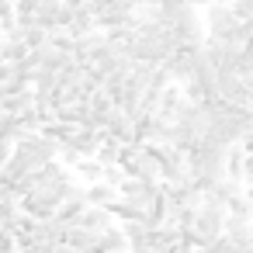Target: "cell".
Here are the masks:
<instances>
[{"label": "cell", "mask_w": 253, "mask_h": 253, "mask_svg": "<svg viewBox=\"0 0 253 253\" xmlns=\"http://www.w3.org/2000/svg\"><path fill=\"white\" fill-rule=\"evenodd\" d=\"M21 163H25V170L32 173V170H42L45 163H52L56 160V153H59V146L49 139V135H42V132H28L25 139H18L14 142V149H11Z\"/></svg>", "instance_id": "cell-1"}, {"label": "cell", "mask_w": 253, "mask_h": 253, "mask_svg": "<svg viewBox=\"0 0 253 253\" xmlns=\"http://www.w3.org/2000/svg\"><path fill=\"white\" fill-rule=\"evenodd\" d=\"M225 229V208H198L191 229H180V243H191L194 250H201L205 243L218 239Z\"/></svg>", "instance_id": "cell-2"}, {"label": "cell", "mask_w": 253, "mask_h": 253, "mask_svg": "<svg viewBox=\"0 0 253 253\" xmlns=\"http://www.w3.org/2000/svg\"><path fill=\"white\" fill-rule=\"evenodd\" d=\"M170 32L180 45H201L205 42V14L198 7L184 4L170 14Z\"/></svg>", "instance_id": "cell-3"}, {"label": "cell", "mask_w": 253, "mask_h": 253, "mask_svg": "<svg viewBox=\"0 0 253 253\" xmlns=\"http://www.w3.org/2000/svg\"><path fill=\"white\" fill-rule=\"evenodd\" d=\"M205 45V42H201ZM201 45H177L160 66L170 73V80L173 84H187L191 80V73H194V63H198V52H201Z\"/></svg>", "instance_id": "cell-4"}, {"label": "cell", "mask_w": 253, "mask_h": 253, "mask_svg": "<svg viewBox=\"0 0 253 253\" xmlns=\"http://www.w3.org/2000/svg\"><path fill=\"white\" fill-rule=\"evenodd\" d=\"M84 208H87V194H84V187H80L77 194H70L66 201H59L56 218H59L63 225H77V222H80V215H84Z\"/></svg>", "instance_id": "cell-5"}, {"label": "cell", "mask_w": 253, "mask_h": 253, "mask_svg": "<svg viewBox=\"0 0 253 253\" xmlns=\"http://www.w3.org/2000/svg\"><path fill=\"white\" fill-rule=\"evenodd\" d=\"M101 139H104V132H101V128H77V132L70 135V146L87 160V156H94V153H97Z\"/></svg>", "instance_id": "cell-6"}, {"label": "cell", "mask_w": 253, "mask_h": 253, "mask_svg": "<svg viewBox=\"0 0 253 253\" xmlns=\"http://www.w3.org/2000/svg\"><path fill=\"white\" fill-rule=\"evenodd\" d=\"M77 225H84V229H90V232H104V229L115 225V215H111L108 208H101V205H87Z\"/></svg>", "instance_id": "cell-7"}, {"label": "cell", "mask_w": 253, "mask_h": 253, "mask_svg": "<svg viewBox=\"0 0 253 253\" xmlns=\"http://www.w3.org/2000/svg\"><path fill=\"white\" fill-rule=\"evenodd\" d=\"M94 253H128V239H125V232H122L118 222L111 229L97 232V250Z\"/></svg>", "instance_id": "cell-8"}, {"label": "cell", "mask_w": 253, "mask_h": 253, "mask_svg": "<svg viewBox=\"0 0 253 253\" xmlns=\"http://www.w3.org/2000/svg\"><path fill=\"white\" fill-rule=\"evenodd\" d=\"M63 243L73 246L77 253H94V250H97V232H90V229H84V225H70Z\"/></svg>", "instance_id": "cell-9"}, {"label": "cell", "mask_w": 253, "mask_h": 253, "mask_svg": "<svg viewBox=\"0 0 253 253\" xmlns=\"http://www.w3.org/2000/svg\"><path fill=\"white\" fill-rule=\"evenodd\" d=\"M84 194H87V205H101V208H108V205H115V201H118V187H111V184H104V180L87 184V187H84Z\"/></svg>", "instance_id": "cell-10"}, {"label": "cell", "mask_w": 253, "mask_h": 253, "mask_svg": "<svg viewBox=\"0 0 253 253\" xmlns=\"http://www.w3.org/2000/svg\"><path fill=\"white\" fill-rule=\"evenodd\" d=\"M149 239H153V253H167L180 243V229L177 225H160V229H149Z\"/></svg>", "instance_id": "cell-11"}, {"label": "cell", "mask_w": 253, "mask_h": 253, "mask_svg": "<svg viewBox=\"0 0 253 253\" xmlns=\"http://www.w3.org/2000/svg\"><path fill=\"white\" fill-rule=\"evenodd\" d=\"M35 104V90L28 87V90H18V94H4L0 97V108H4L7 115H21V111H28Z\"/></svg>", "instance_id": "cell-12"}, {"label": "cell", "mask_w": 253, "mask_h": 253, "mask_svg": "<svg viewBox=\"0 0 253 253\" xmlns=\"http://www.w3.org/2000/svg\"><path fill=\"white\" fill-rule=\"evenodd\" d=\"M66 32H70V39H84V35H90V32H97V25H94V14H90L87 7H80V11H73V18H70V25H66Z\"/></svg>", "instance_id": "cell-13"}, {"label": "cell", "mask_w": 253, "mask_h": 253, "mask_svg": "<svg viewBox=\"0 0 253 253\" xmlns=\"http://www.w3.org/2000/svg\"><path fill=\"white\" fill-rule=\"evenodd\" d=\"M108 211L115 215V222H142V211H146V208H139V205L128 201V198H118L115 205H108Z\"/></svg>", "instance_id": "cell-14"}, {"label": "cell", "mask_w": 253, "mask_h": 253, "mask_svg": "<svg viewBox=\"0 0 253 253\" xmlns=\"http://www.w3.org/2000/svg\"><path fill=\"white\" fill-rule=\"evenodd\" d=\"M118 156H122V142H118V139H111V135L104 132V139H101V146H97L94 160H97L101 167H111V163H118Z\"/></svg>", "instance_id": "cell-15"}, {"label": "cell", "mask_w": 253, "mask_h": 253, "mask_svg": "<svg viewBox=\"0 0 253 253\" xmlns=\"http://www.w3.org/2000/svg\"><path fill=\"white\" fill-rule=\"evenodd\" d=\"M243 163H246V149L243 146H229V153H225V177L243 184Z\"/></svg>", "instance_id": "cell-16"}, {"label": "cell", "mask_w": 253, "mask_h": 253, "mask_svg": "<svg viewBox=\"0 0 253 253\" xmlns=\"http://www.w3.org/2000/svg\"><path fill=\"white\" fill-rule=\"evenodd\" d=\"M25 135H28V132H25V125L18 122V115H7V111L0 115V139H4V142H11V146H14V142H18V139H25Z\"/></svg>", "instance_id": "cell-17"}, {"label": "cell", "mask_w": 253, "mask_h": 253, "mask_svg": "<svg viewBox=\"0 0 253 253\" xmlns=\"http://www.w3.org/2000/svg\"><path fill=\"white\" fill-rule=\"evenodd\" d=\"M225 215H236V218H253V201L239 191V194H232V198L225 201Z\"/></svg>", "instance_id": "cell-18"}, {"label": "cell", "mask_w": 253, "mask_h": 253, "mask_svg": "<svg viewBox=\"0 0 253 253\" xmlns=\"http://www.w3.org/2000/svg\"><path fill=\"white\" fill-rule=\"evenodd\" d=\"M0 52H4V63H21L32 49L21 39H4V42H0Z\"/></svg>", "instance_id": "cell-19"}, {"label": "cell", "mask_w": 253, "mask_h": 253, "mask_svg": "<svg viewBox=\"0 0 253 253\" xmlns=\"http://www.w3.org/2000/svg\"><path fill=\"white\" fill-rule=\"evenodd\" d=\"M73 170H77V177H84L87 184H94V180H101V177H104V167H101V163H97L94 156H87V160H80V163H77Z\"/></svg>", "instance_id": "cell-20"}, {"label": "cell", "mask_w": 253, "mask_h": 253, "mask_svg": "<svg viewBox=\"0 0 253 253\" xmlns=\"http://www.w3.org/2000/svg\"><path fill=\"white\" fill-rule=\"evenodd\" d=\"M21 28V25H18ZM21 39H25V45L28 49H39V45H45L49 42V32L45 28H39V25H28V28H21Z\"/></svg>", "instance_id": "cell-21"}, {"label": "cell", "mask_w": 253, "mask_h": 253, "mask_svg": "<svg viewBox=\"0 0 253 253\" xmlns=\"http://www.w3.org/2000/svg\"><path fill=\"white\" fill-rule=\"evenodd\" d=\"M229 7H232V14H236L239 21H250V18H253V0H232Z\"/></svg>", "instance_id": "cell-22"}, {"label": "cell", "mask_w": 253, "mask_h": 253, "mask_svg": "<svg viewBox=\"0 0 253 253\" xmlns=\"http://www.w3.org/2000/svg\"><path fill=\"white\" fill-rule=\"evenodd\" d=\"M0 253H18V239H14V232L4 229V225H0Z\"/></svg>", "instance_id": "cell-23"}, {"label": "cell", "mask_w": 253, "mask_h": 253, "mask_svg": "<svg viewBox=\"0 0 253 253\" xmlns=\"http://www.w3.org/2000/svg\"><path fill=\"white\" fill-rule=\"evenodd\" d=\"M104 184H111V187H118L122 180H125V173H122V167L118 163H111V167H104V177H101Z\"/></svg>", "instance_id": "cell-24"}, {"label": "cell", "mask_w": 253, "mask_h": 253, "mask_svg": "<svg viewBox=\"0 0 253 253\" xmlns=\"http://www.w3.org/2000/svg\"><path fill=\"white\" fill-rule=\"evenodd\" d=\"M243 87H246V97H250V108H253V73L243 77Z\"/></svg>", "instance_id": "cell-25"}, {"label": "cell", "mask_w": 253, "mask_h": 253, "mask_svg": "<svg viewBox=\"0 0 253 253\" xmlns=\"http://www.w3.org/2000/svg\"><path fill=\"white\" fill-rule=\"evenodd\" d=\"M63 4H66L70 11H80V7H87V0H63Z\"/></svg>", "instance_id": "cell-26"}, {"label": "cell", "mask_w": 253, "mask_h": 253, "mask_svg": "<svg viewBox=\"0 0 253 253\" xmlns=\"http://www.w3.org/2000/svg\"><path fill=\"white\" fill-rule=\"evenodd\" d=\"M187 4H191V7H198V11H205L208 4H215V0H187Z\"/></svg>", "instance_id": "cell-27"}, {"label": "cell", "mask_w": 253, "mask_h": 253, "mask_svg": "<svg viewBox=\"0 0 253 253\" xmlns=\"http://www.w3.org/2000/svg\"><path fill=\"white\" fill-rule=\"evenodd\" d=\"M246 135H253V108H250V118H246ZM243 135V139H246Z\"/></svg>", "instance_id": "cell-28"}, {"label": "cell", "mask_w": 253, "mask_h": 253, "mask_svg": "<svg viewBox=\"0 0 253 253\" xmlns=\"http://www.w3.org/2000/svg\"><path fill=\"white\" fill-rule=\"evenodd\" d=\"M0 63H4V52H0Z\"/></svg>", "instance_id": "cell-29"}, {"label": "cell", "mask_w": 253, "mask_h": 253, "mask_svg": "<svg viewBox=\"0 0 253 253\" xmlns=\"http://www.w3.org/2000/svg\"><path fill=\"white\" fill-rule=\"evenodd\" d=\"M0 42H4V32H0Z\"/></svg>", "instance_id": "cell-30"}]
</instances>
